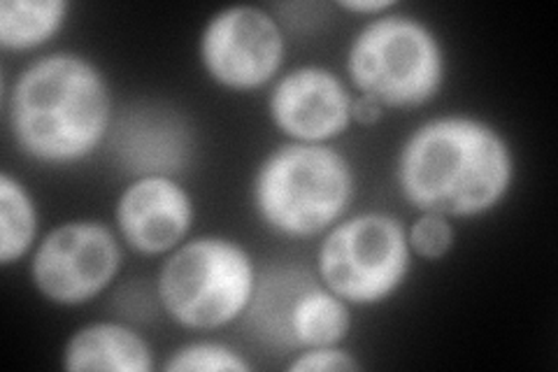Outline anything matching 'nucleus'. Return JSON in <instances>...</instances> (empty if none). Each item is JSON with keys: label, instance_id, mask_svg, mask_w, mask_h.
I'll use <instances>...</instances> for the list:
<instances>
[{"label": "nucleus", "instance_id": "obj_1", "mask_svg": "<svg viewBox=\"0 0 558 372\" xmlns=\"http://www.w3.org/2000/svg\"><path fill=\"white\" fill-rule=\"evenodd\" d=\"M398 193L416 212L477 219L510 196L517 156L505 133L477 115L430 117L403 140L393 166Z\"/></svg>", "mask_w": 558, "mask_h": 372}, {"label": "nucleus", "instance_id": "obj_2", "mask_svg": "<svg viewBox=\"0 0 558 372\" xmlns=\"http://www.w3.org/2000/svg\"><path fill=\"white\" fill-rule=\"evenodd\" d=\"M8 131L16 149L43 166H77L110 140L114 98L96 61L77 51L33 59L3 82Z\"/></svg>", "mask_w": 558, "mask_h": 372}, {"label": "nucleus", "instance_id": "obj_3", "mask_svg": "<svg viewBox=\"0 0 558 372\" xmlns=\"http://www.w3.org/2000/svg\"><path fill=\"white\" fill-rule=\"evenodd\" d=\"M356 170L336 145L279 143L254 170L252 205L272 233L322 238L356 201Z\"/></svg>", "mask_w": 558, "mask_h": 372}, {"label": "nucleus", "instance_id": "obj_4", "mask_svg": "<svg viewBox=\"0 0 558 372\" xmlns=\"http://www.w3.org/2000/svg\"><path fill=\"white\" fill-rule=\"evenodd\" d=\"M258 277L256 259L242 242L194 236L163 256L154 293L172 324L213 333L247 316Z\"/></svg>", "mask_w": 558, "mask_h": 372}, {"label": "nucleus", "instance_id": "obj_5", "mask_svg": "<svg viewBox=\"0 0 558 372\" xmlns=\"http://www.w3.org/2000/svg\"><path fill=\"white\" fill-rule=\"evenodd\" d=\"M344 70L354 94L373 96L387 110H416L440 96L449 59L430 24L391 10L354 33Z\"/></svg>", "mask_w": 558, "mask_h": 372}, {"label": "nucleus", "instance_id": "obj_6", "mask_svg": "<svg viewBox=\"0 0 558 372\" xmlns=\"http://www.w3.org/2000/svg\"><path fill=\"white\" fill-rule=\"evenodd\" d=\"M408 224L384 209L347 215L319 240L314 275L352 308L387 303L412 273Z\"/></svg>", "mask_w": 558, "mask_h": 372}, {"label": "nucleus", "instance_id": "obj_7", "mask_svg": "<svg viewBox=\"0 0 558 372\" xmlns=\"http://www.w3.org/2000/svg\"><path fill=\"white\" fill-rule=\"evenodd\" d=\"M258 340L284 351L344 345L354 326L352 305L324 287L305 268H270L260 273L247 312Z\"/></svg>", "mask_w": 558, "mask_h": 372}, {"label": "nucleus", "instance_id": "obj_8", "mask_svg": "<svg viewBox=\"0 0 558 372\" xmlns=\"http://www.w3.org/2000/svg\"><path fill=\"white\" fill-rule=\"evenodd\" d=\"M124 268V242L100 219H68L40 238L28 263L31 285L57 308L89 305Z\"/></svg>", "mask_w": 558, "mask_h": 372}, {"label": "nucleus", "instance_id": "obj_9", "mask_svg": "<svg viewBox=\"0 0 558 372\" xmlns=\"http://www.w3.org/2000/svg\"><path fill=\"white\" fill-rule=\"evenodd\" d=\"M198 59L205 75L226 92H260L284 73V26L260 5L221 8L201 31Z\"/></svg>", "mask_w": 558, "mask_h": 372}, {"label": "nucleus", "instance_id": "obj_10", "mask_svg": "<svg viewBox=\"0 0 558 372\" xmlns=\"http://www.w3.org/2000/svg\"><path fill=\"white\" fill-rule=\"evenodd\" d=\"M354 88L333 68L305 63L284 70L268 92L266 110L289 143L333 145L352 129Z\"/></svg>", "mask_w": 558, "mask_h": 372}, {"label": "nucleus", "instance_id": "obj_11", "mask_svg": "<svg viewBox=\"0 0 558 372\" xmlns=\"http://www.w3.org/2000/svg\"><path fill=\"white\" fill-rule=\"evenodd\" d=\"M194 221V196L172 175L131 177L114 203V230L140 256H168L191 238Z\"/></svg>", "mask_w": 558, "mask_h": 372}, {"label": "nucleus", "instance_id": "obj_12", "mask_svg": "<svg viewBox=\"0 0 558 372\" xmlns=\"http://www.w3.org/2000/svg\"><path fill=\"white\" fill-rule=\"evenodd\" d=\"M108 145L129 175L178 177L194 154V133L186 119L163 105H135L114 119Z\"/></svg>", "mask_w": 558, "mask_h": 372}, {"label": "nucleus", "instance_id": "obj_13", "mask_svg": "<svg viewBox=\"0 0 558 372\" xmlns=\"http://www.w3.org/2000/svg\"><path fill=\"white\" fill-rule=\"evenodd\" d=\"M68 372H151L154 347L140 331L117 319L89 322L70 333L61 351Z\"/></svg>", "mask_w": 558, "mask_h": 372}, {"label": "nucleus", "instance_id": "obj_14", "mask_svg": "<svg viewBox=\"0 0 558 372\" xmlns=\"http://www.w3.org/2000/svg\"><path fill=\"white\" fill-rule=\"evenodd\" d=\"M68 0H3L0 3V47L26 55L51 43L68 24Z\"/></svg>", "mask_w": 558, "mask_h": 372}, {"label": "nucleus", "instance_id": "obj_15", "mask_svg": "<svg viewBox=\"0 0 558 372\" xmlns=\"http://www.w3.org/2000/svg\"><path fill=\"white\" fill-rule=\"evenodd\" d=\"M40 207L12 172L0 175V265L24 261L40 242Z\"/></svg>", "mask_w": 558, "mask_h": 372}, {"label": "nucleus", "instance_id": "obj_16", "mask_svg": "<svg viewBox=\"0 0 558 372\" xmlns=\"http://www.w3.org/2000/svg\"><path fill=\"white\" fill-rule=\"evenodd\" d=\"M252 368L242 351L217 340L184 343L161 365L166 372H250Z\"/></svg>", "mask_w": 558, "mask_h": 372}, {"label": "nucleus", "instance_id": "obj_17", "mask_svg": "<svg viewBox=\"0 0 558 372\" xmlns=\"http://www.w3.org/2000/svg\"><path fill=\"white\" fill-rule=\"evenodd\" d=\"M408 240L414 259L442 261L457 247V226L438 212H416L408 224Z\"/></svg>", "mask_w": 558, "mask_h": 372}, {"label": "nucleus", "instance_id": "obj_18", "mask_svg": "<svg viewBox=\"0 0 558 372\" xmlns=\"http://www.w3.org/2000/svg\"><path fill=\"white\" fill-rule=\"evenodd\" d=\"M289 372H359L363 363L356 359V353L344 349L342 345H326V347H307L291 353L287 363Z\"/></svg>", "mask_w": 558, "mask_h": 372}, {"label": "nucleus", "instance_id": "obj_19", "mask_svg": "<svg viewBox=\"0 0 558 372\" xmlns=\"http://www.w3.org/2000/svg\"><path fill=\"white\" fill-rule=\"evenodd\" d=\"M387 115V108L373 98V96H365V94H354V103H352V121L361 129H373L377 123Z\"/></svg>", "mask_w": 558, "mask_h": 372}, {"label": "nucleus", "instance_id": "obj_20", "mask_svg": "<svg viewBox=\"0 0 558 372\" xmlns=\"http://www.w3.org/2000/svg\"><path fill=\"white\" fill-rule=\"evenodd\" d=\"M336 8L347 14L368 16V20H373V16L387 14V12L396 10L398 5L393 3V0H338Z\"/></svg>", "mask_w": 558, "mask_h": 372}]
</instances>
